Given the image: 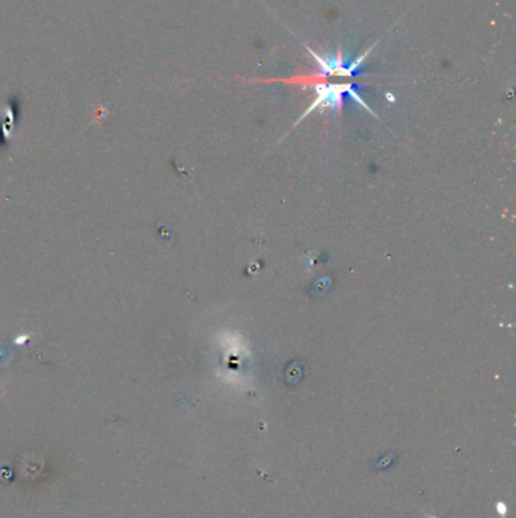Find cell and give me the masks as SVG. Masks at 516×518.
Returning a JSON list of instances; mask_svg holds the SVG:
<instances>
[{"label": "cell", "mask_w": 516, "mask_h": 518, "mask_svg": "<svg viewBox=\"0 0 516 518\" xmlns=\"http://www.w3.org/2000/svg\"><path fill=\"white\" fill-rule=\"evenodd\" d=\"M361 88H362L361 84L359 85L356 84H331V85L318 84L315 87V91H317L315 102L309 106V109L305 114H303V117H306L309 113H312L313 109H317V108H329V109H334V111H339V109L343 108L345 97L353 99L356 103L364 106L366 111L374 114L373 109L362 100Z\"/></svg>", "instance_id": "cell-1"}]
</instances>
